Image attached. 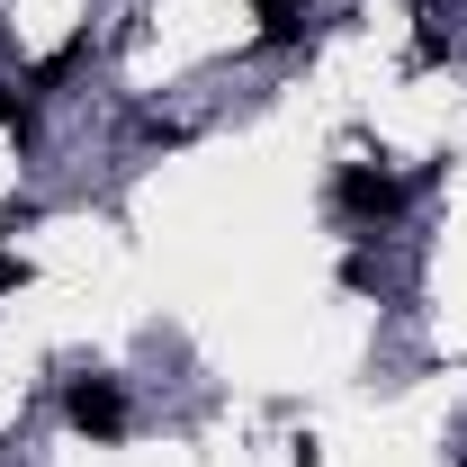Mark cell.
<instances>
[{"instance_id": "cell-1", "label": "cell", "mask_w": 467, "mask_h": 467, "mask_svg": "<svg viewBox=\"0 0 467 467\" xmlns=\"http://www.w3.org/2000/svg\"><path fill=\"white\" fill-rule=\"evenodd\" d=\"M333 207H342L350 225H387V216H396V207H405V180H387V171H368V162H350L342 180H333Z\"/></svg>"}, {"instance_id": "cell-2", "label": "cell", "mask_w": 467, "mask_h": 467, "mask_svg": "<svg viewBox=\"0 0 467 467\" xmlns=\"http://www.w3.org/2000/svg\"><path fill=\"white\" fill-rule=\"evenodd\" d=\"M63 413H72V431H90V441H117V431H126V387H117V378H72Z\"/></svg>"}, {"instance_id": "cell-3", "label": "cell", "mask_w": 467, "mask_h": 467, "mask_svg": "<svg viewBox=\"0 0 467 467\" xmlns=\"http://www.w3.org/2000/svg\"><path fill=\"white\" fill-rule=\"evenodd\" d=\"M261 18H270V36H279V46L296 36V0H261Z\"/></svg>"}, {"instance_id": "cell-4", "label": "cell", "mask_w": 467, "mask_h": 467, "mask_svg": "<svg viewBox=\"0 0 467 467\" xmlns=\"http://www.w3.org/2000/svg\"><path fill=\"white\" fill-rule=\"evenodd\" d=\"M0 126H9V135H27V109H18V81H0Z\"/></svg>"}, {"instance_id": "cell-5", "label": "cell", "mask_w": 467, "mask_h": 467, "mask_svg": "<svg viewBox=\"0 0 467 467\" xmlns=\"http://www.w3.org/2000/svg\"><path fill=\"white\" fill-rule=\"evenodd\" d=\"M9 288H27V261H18V252H0V296Z\"/></svg>"}]
</instances>
